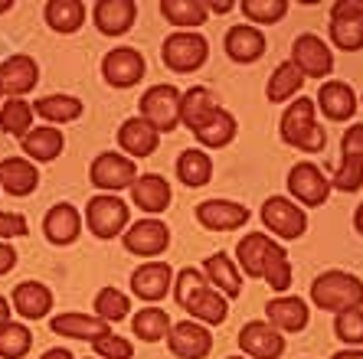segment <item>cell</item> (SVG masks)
Segmentation results:
<instances>
[{"label": "cell", "instance_id": "1", "mask_svg": "<svg viewBox=\"0 0 363 359\" xmlns=\"http://www.w3.org/2000/svg\"><path fill=\"white\" fill-rule=\"evenodd\" d=\"M236 261L242 265L245 275L262 278L272 291H288V284H291V261H288L285 249L265 232L242 235L236 245Z\"/></svg>", "mask_w": 363, "mask_h": 359}, {"label": "cell", "instance_id": "2", "mask_svg": "<svg viewBox=\"0 0 363 359\" xmlns=\"http://www.w3.org/2000/svg\"><path fill=\"white\" fill-rule=\"evenodd\" d=\"M281 141L295 151L318 154L328 144V134L314 118V98H295L288 101L285 115H281Z\"/></svg>", "mask_w": 363, "mask_h": 359}, {"label": "cell", "instance_id": "3", "mask_svg": "<svg viewBox=\"0 0 363 359\" xmlns=\"http://www.w3.org/2000/svg\"><path fill=\"white\" fill-rule=\"evenodd\" d=\"M311 301L314 307L340 314L350 307H363V281L350 271H324L311 281Z\"/></svg>", "mask_w": 363, "mask_h": 359}, {"label": "cell", "instance_id": "4", "mask_svg": "<svg viewBox=\"0 0 363 359\" xmlns=\"http://www.w3.org/2000/svg\"><path fill=\"white\" fill-rule=\"evenodd\" d=\"M161 59L170 72H196L210 59V42L203 40L196 30H177L170 33L161 46Z\"/></svg>", "mask_w": 363, "mask_h": 359}, {"label": "cell", "instance_id": "5", "mask_svg": "<svg viewBox=\"0 0 363 359\" xmlns=\"http://www.w3.org/2000/svg\"><path fill=\"white\" fill-rule=\"evenodd\" d=\"M85 226L95 232V239H115L128 229V203L115 193H99L85 206Z\"/></svg>", "mask_w": 363, "mask_h": 359}, {"label": "cell", "instance_id": "6", "mask_svg": "<svg viewBox=\"0 0 363 359\" xmlns=\"http://www.w3.org/2000/svg\"><path fill=\"white\" fill-rule=\"evenodd\" d=\"M180 98L184 92L174 85H151L141 95V118L157 134H167L180 125Z\"/></svg>", "mask_w": 363, "mask_h": 359}, {"label": "cell", "instance_id": "7", "mask_svg": "<svg viewBox=\"0 0 363 359\" xmlns=\"http://www.w3.org/2000/svg\"><path fill=\"white\" fill-rule=\"evenodd\" d=\"M363 186V125H350L340 141V167L330 180V190L357 193Z\"/></svg>", "mask_w": 363, "mask_h": 359}, {"label": "cell", "instance_id": "8", "mask_svg": "<svg viewBox=\"0 0 363 359\" xmlns=\"http://www.w3.org/2000/svg\"><path fill=\"white\" fill-rule=\"evenodd\" d=\"M330 42L344 52L363 50V0H340L330 7Z\"/></svg>", "mask_w": 363, "mask_h": 359}, {"label": "cell", "instance_id": "9", "mask_svg": "<svg viewBox=\"0 0 363 359\" xmlns=\"http://www.w3.org/2000/svg\"><path fill=\"white\" fill-rule=\"evenodd\" d=\"M262 226L269 232H275L279 239H301L308 229V216L298 203H291L288 196H269L262 203Z\"/></svg>", "mask_w": 363, "mask_h": 359}, {"label": "cell", "instance_id": "10", "mask_svg": "<svg viewBox=\"0 0 363 359\" xmlns=\"http://www.w3.org/2000/svg\"><path fill=\"white\" fill-rule=\"evenodd\" d=\"M89 176H92V183L101 193H118V190H131V183L138 180V167H135V160L125 157V154L105 151L92 160Z\"/></svg>", "mask_w": 363, "mask_h": 359}, {"label": "cell", "instance_id": "11", "mask_svg": "<svg viewBox=\"0 0 363 359\" xmlns=\"http://www.w3.org/2000/svg\"><path fill=\"white\" fill-rule=\"evenodd\" d=\"M291 62L304 79H328L334 72V52L324 46L321 36L301 33L291 46Z\"/></svg>", "mask_w": 363, "mask_h": 359}, {"label": "cell", "instance_id": "12", "mask_svg": "<svg viewBox=\"0 0 363 359\" xmlns=\"http://www.w3.org/2000/svg\"><path fill=\"white\" fill-rule=\"evenodd\" d=\"M288 193H291L298 203H304V206L318 209V206H324L330 196V180L314 167V164L301 160V164H295V167L288 170Z\"/></svg>", "mask_w": 363, "mask_h": 359}, {"label": "cell", "instance_id": "13", "mask_svg": "<svg viewBox=\"0 0 363 359\" xmlns=\"http://www.w3.org/2000/svg\"><path fill=\"white\" fill-rule=\"evenodd\" d=\"M239 350L249 359H281L285 356V334H279L272 324L249 320L239 330Z\"/></svg>", "mask_w": 363, "mask_h": 359}, {"label": "cell", "instance_id": "14", "mask_svg": "<svg viewBox=\"0 0 363 359\" xmlns=\"http://www.w3.org/2000/svg\"><path fill=\"white\" fill-rule=\"evenodd\" d=\"M121 242L131 255H141V258H154L161 255L164 249L170 245V229L164 226L161 219H138L131 226L125 229Z\"/></svg>", "mask_w": 363, "mask_h": 359}, {"label": "cell", "instance_id": "15", "mask_svg": "<svg viewBox=\"0 0 363 359\" xmlns=\"http://www.w3.org/2000/svg\"><path fill=\"white\" fill-rule=\"evenodd\" d=\"M167 346L177 359H206L213 350V334L210 326L196 324V320H180L170 326Z\"/></svg>", "mask_w": 363, "mask_h": 359}, {"label": "cell", "instance_id": "16", "mask_svg": "<svg viewBox=\"0 0 363 359\" xmlns=\"http://www.w3.org/2000/svg\"><path fill=\"white\" fill-rule=\"evenodd\" d=\"M101 76H105L108 85H115V89H131V85H138L144 79V56L138 50L118 46V50L105 52Z\"/></svg>", "mask_w": 363, "mask_h": 359}, {"label": "cell", "instance_id": "17", "mask_svg": "<svg viewBox=\"0 0 363 359\" xmlns=\"http://www.w3.org/2000/svg\"><path fill=\"white\" fill-rule=\"evenodd\" d=\"M249 206L233 200H203L196 203V222L213 232H229V229H242L249 222Z\"/></svg>", "mask_w": 363, "mask_h": 359}, {"label": "cell", "instance_id": "18", "mask_svg": "<svg viewBox=\"0 0 363 359\" xmlns=\"http://www.w3.org/2000/svg\"><path fill=\"white\" fill-rule=\"evenodd\" d=\"M170 284H174V271H170L167 261H144L141 268L131 271V294L147 304L164 301Z\"/></svg>", "mask_w": 363, "mask_h": 359}, {"label": "cell", "instance_id": "19", "mask_svg": "<svg viewBox=\"0 0 363 359\" xmlns=\"http://www.w3.org/2000/svg\"><path fill=\"white\" fill-rule=\"evenodd\" d=\"M36 82H40V66H36L33 56H10L0 62V89L10 95V98H20V95L33 92Z\"/></svg>", "mask_w": 363, "mask_h": 359}, {"label": "cell", "instance_id": "20", "mask_svg": "<svg viewBox=\"0 0 363 359\" xmlns=\"http://www.w3.org/2000/svg\"><path fill=\"white\" fill-rule=\"evenodd\" d=\"M92 20H95V26H99V33L121 36L135 26L138 4L135 0H99L92 7Z\"/></svg>", "mask_w": 363, "mask_h": 359}, {"label": "cell", "instance_id": "21", "mask_svg": "<svg viewBox=\"0 0 363 359\" xmlns=\"http://www.w3.org/2000/svg\"><path fill=\"white\" fill-rule=\"evenodd\" d=\"M265 317L279 334H301L308 320H311V307L295 294L291 297H272L265 304Z\"/></svg>", "mask_w": 363, "mask_h": 359}, {"label": "cell", "instance_id": "22", "mask_svg": "<svg viewBox=\"0 0 363 359\" xmlns=\"http://www.w3.org/2000/svg\"><path fill=\"white\" fill-rule=\"evenodd\" d=\"M265 46H269V42H265L262 30L252 23H239L226 33V56L233 59V62H239V66H249L255 59H262Z\"/></svg>", "mask_w": 363, "mask_h": 359}, {"label": "cell", "instance_id": "23", "mask_svg": "<svg viewBox=\"0 0 363 359\" xmlns=\"http://www.w3.org/2000/svg\"><path fill=\"white\" fill-rule=\"evenodd\" d=\"M43 229H46V239L52 245H72L82 232V216L72 203H56L43 219Z\"/></svg>", "mask_w": 363, "mask_h": 359}, {"label": "cell", "instance_id": "24", "mask_svg": "<svg viewBox=\"0 0 363 359\" xmlns=\"http://www.w3.org/2000/svg\"><path fill=\"white\" fill-rule=\"evenodd\" d=\"M40 183V170L26 157H4L0 160V190L10 196H30Z\"/></svg>", "mask_w": 363, "mask_h": 359}, {"label": "cell", "instance_id": "25", "mask_svg": "<svg viewBox=\"0 0 363 359\" xmlns=\"http://www.w3.org/2000/svg\"><path fill=\"white\" fill-rule=\"evenodd\" d=\"M157 141H161V134L154 131L141 115L128 118L125 125L118 127V144H121V151H125V157H131V160L154 154L157 151Z\"/></svg>", "mask_w": 363, "mask_h": 359}, {"label": "cell", "instance_id": "26", "mask_svg": "<svg viewBox=\"0 0 363 359\" xmlns=\"http://www.w3.org/2000/svg\"><path fill=\"white\" fill-rule=\"evenodd\" d=\"M10 304L23 320H43L52 310V291L40 281H23L13 287Z\"/></svg>", "mask_w": 363, "mask_h": 359}, {"label": "cell", "instance_id": "27", "mask_svg": "<svg viewBox=\"0 0 363 359\" xmlns=\"http://www.w3.org/2000/svg\"><path fill=\"white\" fill-rule=\"evenodd\" d=\"M357 105H360V98L354 95V89L347 82H324L321 92H318V108L324 111V115L330 118V121H350V118L357 115Z\"/></svg>", "mask_w": 363, "mask_h": 359}, {"label": "cell", "instance_id": "28", "mask_svg": "<svg viewBox=\"0 0 363 359\" xmlns=\"http://www.w3.org/2000/svg\"><path fill=\"white\" fill-rule=\"evenodd\" d=\"M131 200H135V206L141 212L157 216V212H164L170 206V183L157 173H144V176L138 173V180L131 183Z\"/></svg>", "mask_w": 363, "mask_h": 359}, {"label": "cell", "instance_id": "29", "mask_svg": "<svg viewBox=\"0 0 363 359\" xmlns=\"http://www.w3.org/2000/svg\"><path fill=\"white\" fill-rule=\"evenodd\" d=\"M50 330L60 336H69V340H85L95 343L105 334H111V326L101 317H89V314H60V317L50 320Z\"/></svg>", "mask_w": 363, "mask_h": 359}, {"label": "cell", "instance_id": "30", "mask_svg": "<svg viewBox=\"0 0 363 359\" xmlns=\"http://www.w3.org/2000/svg\"><path fill=\"white\" fill-rule=\"evenodd\" d=\"M20 147L26 151V157H30V160L52 164V160L62 154V147H66V137H62L60 127L43 125V127H33V131L26 134L23 141H20Z\"/></svg>", "mask_w": 363, "mask_h": 359}, {"label": "cell", "instance_id": "31", "mask_svg": "<svg viewBox=\"0 0 363 359\" xmlns=\"http://www.w3.org/2000/svg\"><path fill=\"white\" fill-rule=\"evenodd\" d=\"M203 271H206V281H210L223 297H239V294H242V275L236 271V261L229 258V255H223V251L210 255V258L203 261Z\"/></svg>", "mask_w": 363, "mask_h": 359}, {"label": "cell", "instance_id": "32", "mask_svg": "<svg viewBox=\"0 0 363 359\" xmlns=\"http://www.w3.org/2000/svg\"><path fill=\"white\" fill-rule=\"evenodd\" d=\"M194 137L203 144V147H226L233 137H236V118L229 115L226 108H216L200 121V127L194 131Z\"/></svg>", "mask_w": 363, "mask_h": 359}, {"label": "cell", "instance_id": "33", "mask_svg": "<svg viewBox=\"0 0 363 359\" xmlns=\"http://www.w3.org/2000/svg\"><path fill=\"white\" fill-rule=\"evenodd\" d=\"M85 4L82 0H50L43 7V17H46V26L56 30V33H76L85 23Z\"/></svg>", "mask_w": 363, "mask_h": 359}, {"label": "cell", "instance_id": "34", "mask_svg": "<svg viewBox=\"0 0 363 359\" xmlns=\"http://www.w3.org/2000/svg\"><path fill=\"white\" fill-rule=\"evenodd\" d=\"M186 314H190V317H194L196 324L220 326L223 320L229 317V304H226V297H223L220 291H213V287H203V291L196 294L194 301H190Z\"/></svg>", "mask_w": 363, "mask_h": 359}, {"label": "cell", "instance_id": "35", "mask_svg": "<svg viewBox=\"0 0 363 359\" xmlns=\"http://www.w3.org/2000/svg\"><path fill=\"white\" fill-rule=\"evenodd\" d=\"M161 13L167 23L180 26V30H196L206 23V4L203 0H161Z\"/></svg>", "mask_w": 363, "mask_h": 359}, {"label": "cell", "instance_id": "36", "mask_svg": "<svg viewBox=\"0 0 363 359\" xmlns=\"http://www.w3.org/2000/svg\"><path fill=\"white\" fill-rule=\"evenodd\" d=\"M33 115H40L50 125H66V121H76L82 115V101L72 95H46V98H36Z\"/></svg>", "mask_w": 363, "mask_h": 359}, {"label": "cell", "instance_id": "37", "mask_svg": "<svg viewBox=\"0 0 363 359\" xmlns=\"http://www.w3.org/2000/svg\"><path fill=\"white\" fill-rule=\"evenodd\" d=\"M177 176L184 186H206L213 180V160L206 151H196V147H190V151H184L177 157Z\"/></svg>", "mask_w": 363, "mask_h": 359}, {"label": "cell", "instance_id": "38", "mask_svg": "<svg viewBox=\"0 0 363 359\" xmlns=\"http://www.w3.org/2000/svg\"><path fill=\"white\" fill-rule=\"evenodd\" d=\"M0 131L23 141L33 131V105H26L23 98H7L0 108Z\"/></svg>", "mask_w": 363, "mask_h": 359}, {"label": "cell", "instance_id": "39", "mask_svg": "<svg viewBox=\"0 0 363 359\" xmlns=\"http://www.w3.org/2000/svg\"><path fill=\"white\" fill-rule=\"evenodd\" d=\"M216 108V101H213L210 89H203V85H194V89H186L184 98H180V125H186L190 131L200 127V121L210 111Z\"/></svg>", "mask_w": 363, "mask_h": 359}, {"label": "cell", "instance_id": "40", "mask_svg": "<svg viewBox=\"0 0 363 359\" xmlns=\"http://www.w3.org/2000/svg\"><path fill=\"white\" fill-rule=\"evenodd\" d=\"M131 326H135V336L144 343H157V340H167L170 334V317H167V310L161 307H144L135 314V320H131Z\"/></svg>", "mask_w": 363, "mask_h": 359}, {"label": "cell", "instance_id": "41", "mask_svg": "<svg viewBox=\"0 0 363 359\" xmlns=\"http://www.w3.org/2000/svg\"><path fill=\"white\" fill-rule=\"evenodd\" d=\"M301 85H304V76L295 69V62H281V66L272 72L265 95H269V101H275V105H279V101L295 98V95L301 92Z\"/></svg>", "mask_w": 363, "mask_h": 359}, {"label": "cell", "instance_id": "42", "mask_svg": "<svg viewBox=\"0 0 363 359\" xmlns=\"http://www.w3.org/2000/svg\"><path fill=\"white\" fill-rule=\"evenodd\" d=\"M131 314V301H128V294L118 291V287H101L95 294V317H101L105 324H118Z\"/></svg>", "mask_w": 363, "mask_h": 359}, {"label": "cell", "instance_id": "43", "mask_svg": "<svg viewBox=\"0 0 363 359\" xmlns=\"http://www.w3.org/2000/svg\"><path fill=\"white\" fill-rule=\"evenodd\" d=\"M33 346V334L26 324L10 320L4 330H0V359H23Z\"/></svg>", "mask_w": 363, "mask_h": 359}, {"label": "cell", "instance_id": "44", "mask_svg": "<svg viewBox=\"0 0 363 359\" xmlns=\"http://www.w3.org/2000/svg\"><path fill=\"white\" fill-rule=\"evenodd\" d=\"M242 13H245V20L262 23V26L279 23L288 13V0H242Z\"/></svg>", "mask_w": 363, "mask_h": 359}, {"label": "cell", "instance_id": "45", "mask_svg": "<svg viewBox=\"0 0 363 359\" xmlns=\"http://www.w3.org/2000/svg\"><path fill=\"white\" fill-rule=\"evenodd\" d=\"M203 287H210V281L203 278L200 268H184V271L177 275V281H174V297H177V304L186 310L190 301H194Z\"/></svg>", "mask_w": 363, "mask_h": 359}, {"label": "cell", "instance_id": "46", "mask_svg": "<svg viewBox=\"0 0 363 359\" xmlns=\"http://www.w3.org/2000/svg\"><path fill=\"white\" fill-rule=\"evenodd\" d=\"M334 334H337V340L350 343V346H360L363 343V307L340 310L337 317H334Z\"/></svg>", "mask_w": 363, "mask_h": 359}, {"label": "cell", "instance_id": "47", "mask_svg": "<svg viewBox=\"0 0 363 359\" xmlns=\"http://www.w3.org/2000/svg\"><path fill=\"white\" fill-rule=\"evenodd\" d=\"M92 350L99 359H135L131 340H125V336H118V334H105L101 340L92 343Z\"/></svg>", "mask_w": 363, "mask_h": 359}, {"label": "cell", "instance_id": "48", "mask_svg": "<svg viewBox=\"0 0 363 359\" xmlns=\"http://www.w3.org/2000/svg\"><path fill=\"white\" fill-rule=\"evenodd\" d=\"M26 232H30L26 229V216H20V212H0V242L4 239H20Z\"/></svg>", "mask_w": 363, "mask_h": 359}, {"label": "cell", "instance_id": "49", "mask_svg": "<svg viewBox=\"0 0 363 359\" xmlns=\"http://www.w3.org/2000/svg\"><path fill=\"white\" fill-rule=\"evenodd\" d=\"M13 265H17V251L10 249L7 242H0V278L10 275V271H13Z\"/></svg>", "mask_w": 363, "mask_h": 359}, {"label": "cell", "instance_id": "50", "mask_svg": "<svg viewBox=\"0 0 363 359\" xmlns=\"http://www.w3.org/2000/svg\"><path fill=\"white\" fill-rule=\"evenodd\" d=\"M40 359H76V356H72L69 350H62V346H56V350H46Z\"/></svg>", "mask_w": 363, "mask_h": 359}, {"label": "cell", "instance_id": "51", "mask_svg": "<svg viewBox=\"0 0 363 359\" xmlns=\"http://www.w3.org/2000/svg\"><path fill=\"white\" fill-rule=\"evenodd\" d=\"M10 310H13V307H10V301H7V297H0V330L10 324Z\"/></svg>", "mask_w": 363, "mask_h": 359}, {"label": "cell", "instance_id": "52", "mask_svg": "<svg viewBox=\"0 0 363 359\" xmlns=\"http://www.w3.org/2000/svg\"><path fill=\"white\" fill-rule=\"evenodd\" d=\"M330 359H363V350H340V353H334Z\"/></svg>", "mask_w": 363, "mask_h": 359}, {"label": "cell", "instance_id": "53", "mask_svg": "<svg viewBox=\"0 0 363 359\" xmlns=\"http://www.w3.org/2000/svg\"><path fill=\"white\" fill-rule=\"evenodd\" d=\"M354 229L363 235V203H360V206H357V212H354Z\"/></svg>", "mask_w": 363, "mask_h": 359}, {"label": "cell", "instance_id": "54", "mask_svg": "<svg viewBox=\"0 0 363 359\" xmlns=\"http://www.w3.org/2000/svg\"><path fill=\"white\" fill-rule=\"evenodd\" d=\"M206 10H213V13H229L233 4H206Z\"/></svg>", "mask_w": 363, "mask_h": 359}, {"label": "cell", "instance_id": "55", "mask_svg": "<svg viewBox=\"0 0 363 359\" xmlns=\"http://www.w3.org/2000/svg\"><path fill=\"white\" fill-rule=\"evenodd\" d=\"M10 7H13V4H10V0H0V13H7Z\"/></svg>", "mask_w": 363, "mask_h": 359}, {"label": "cell", "instance_id": "56", "mask_svg": "<svg viewBox=\"0 0 363 359\" xmlns=\"http://www.w3.org/2000/svg\"><path fill=\"white\" fill-rule=\"evenodd\" d=\"M229 359H245V356H229Z\"/></svg>", "mask_w": 363, "mask_h": 359}, {"label": "cell", "instance_id": "57", "mask_svg": "<svg viewBox=\"0 0 363 359\" xmlns=\"http://www.w3.org/2000/svg\"><path fill=\"white\" fill-rule=\"evenodd\" d=\"M0 92H4V89H0Z\"/></svg>", "mask_w": 363, "mask_h": 359}]
</instances>
